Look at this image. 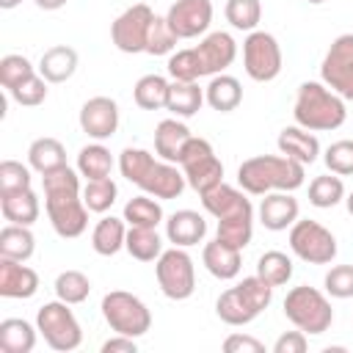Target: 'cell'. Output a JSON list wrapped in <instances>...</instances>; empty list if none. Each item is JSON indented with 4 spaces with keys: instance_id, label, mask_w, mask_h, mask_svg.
I'll return each mask as SVG.
<instances>
[{
    "instance_id": "6da1fadb",
    "label": "cell",
    "mask_w": 353,
    "mask_h": 353,
    "mask_svg": "<svg viewBox=\"0 0 353 353\" xmlns=\"http://www.w3.org/2000/svg\"><path fill=\"white\" fill-rule=\"evenodd\" d=\"M44 188V210L58 237L74 240L88 229V207L80 190V171L63 165L52 174L41 176Z\"/></svg>"
},
{
    "instance_id": "7a4b0ae2",
    "label": "cell",
    "mask_w": 353,
    "mask_h": 353,
    "mask_svg": "<svg viewBox=\"0 0 353 353\" xmlns=\"http://www.w3.org/2000/svg\"><path fill=\"white\" fill-rule=\"evenodd\" d=\"M306 179V165L279 154H254L240 163L237 185L251 196H265L273 190H298Z\"/></svg>"
},
{
    "instance_id": "3957f363",
    "label": "cell",
    "mask_w": 353,
    "mask_h": 353,
    "mask_svg": "<svg viewBox=\"0 0 353 353\" xmlns=\"http://www.w3.org/2000/svg\"><path fill=\"white\" fill-rule=\"evenodd\" d=\"M292 116H295V124H301L303 130L331 132L345 124L347 108H345V99L336 91H331L325 83L306 80L298 85Z\"/></svg>"
},
{
    "instance_id": "277c9868",
    "label": "cell",
    "mask_w": 353,
    "mask_h": 353,
    "mask_svg": "<svg viewBox=\"0 0 353 353\" xmlns=\"http://www.w3.org/2000/svg\"><path fill=\"white\" fill-rule=\"evenodd\" d=\"M284 317L303 334H325L334 323V309L325 292L309 284H298L284 298Z\"/></svg>"
},
{
    "instance_id": "5b68a950",
    "label": "cell",
    "mask_w": 353,
    "mask_h": 353,
    "mask_svg": "<svg viewBox=\"0 0 353 353\" xmlns=\"http://www.w3.org/2000/svg\"><path fill=\"white\" fill-rule=\"evenodd\" d=\"M36 328L44 336V342L58 350V353H69L77 350L83 342V328L74 317V312L69 309L66 301H50L44 306H39L36 312Z\"/></svg>"
},
{
    "instance_id": "8992f818",
    "label": "cell",
    "mask_w": 353,
    "mask_h": 353,
    "mask_svg": "<svg viewBox=\"0 0 353 353\" xmlns=\"http://www.w3.org/2000/svg\"><path fill=\"white\" fill-rule=\"evenodd\" d=\"M188 179V185L201 196L207 193L210 188L221 185L223 182V163L218 160L212 143L207 138H190L179 154V163H176Z\"/></svg>"
},
{
    "instance_id": "52a82bcc",
    "label": "cell",
    "mask_w": 353,
    "mask_h": 353,
    "mask_svg": "<svg viewBox=\"0 0 353 353\" xmlns=\"http://www.w3.org/2000/svg\"><path fill=\"white\" fill-rule=\"evenodd\" d=\"M102 317L116 334H124V336H132V339L143 336L152 328L149 306L138 295L124 292V290H113L102 298Z\"/></svg>"
},
{
    "instance_id": "ba28073f",
    "label": "cell",
    "mask_w": 353,
    "mask_h": 353,
    "mask_svg": "<svg viewBox=\"0 0 353 353\" xmlns=\"http://www.w3.org/2000/svg\"><path fill=\"white\" fill-rule=\"evenodd\" d=\"M154 276H157L160 292L165 298H171V301H188L193 295V290H196V268H193V259L179 245L163 251L154 259Z\"/></svg>"
},
{
    "instance_id": "9c48e42d",
    "label": "cell",
    "mask_w": 353,
    "mask_h": 353,
    "mask_svg": "<svg viewBox=\"0 0 353 353\" xmlns=\"http://www.w3.org/2000/svg\"><path fill=\"white\" fill-rule=\"evenodd\" d=\"M290 248L298 259L309 265H328L336 256V237L312 218H298L290 226Z\"/></svg>"
},
{
    "instance_id": "30bf717a",
    "label": "cell",
    "mask_w": 353,
    "mask_h": 353,
    "mask_svg": "<svg viewBox=\"0 0 353 353\" xmlns=\"http://www.w3.org/2000/svg\"><path fill=\"white\" fill-rule=\"evenodd\" d=\"M281 47L273 33L268 30H251L243 41V66L245 74L256 83H270L281 72Z\"/></svg>"
},
{
    "instance_id": "8fae6325",
    "label": "cell",
    "mask_w": 353,
    "mask_h": 353,
    "mask_svg": "<svg viewBox=\"0 0 353 353\" xmlns=\"http://www.w3.org/2000/svg\"><path fill=\"white\" fill-rule=\"evenodd\" d=\"M320 77L342 99H353V33H342L331 41L320 63Z\"/></svg>"
},
{
    "instance_id": "7c38bea8",
    "label": "cell",
    "mask_w": 353,
    "mask_h": 353,
    "mask_svg": "<svg viewBox=\"0 0 353 353\" xmlns=\"http://www.w3.org/2000/svg\"><path fill=\"white\" fill-rule=\"evenodd\" d=\"M152 19H154V11L146 3H135V6L124 8L110 25V41L116 44V50H121L127 55L143 52Z\"/></svg>"
},
{
    "instance_id": "4fadbf2b",
    "label": "cell",
    "mask_w": 353,
    "mask_h": 353,
    "mask_svg": "<svg viewBox=\"0 0 353 353\" xmlns=\"http://www.w3.org/2000/svg\"><path fill=\"white\" fill-rule=\"evenodd\" d=\"M165 19L179 39H196L207 33L212 22V0H176Z\"/></svg>"
},
{
    "instance_id": "5bb4252c",
    "label": "cell",
    "mask_w": 353,
    "mask_h": 353,
    "mask_svg": "<svg viewBox=\"0 0 353 353\" xmlns=\"http://www.w3.org/2000/svg\"><path fill=\"white\" fill-rule=\"evenodd\" d=\"M80 130L94 141H108L119 130V105L110 97H91L80 108Z\"/></svg>"
},
{
    "instance_id": "9a60e30c",
    "label": "cell",
    "mask_w": 353,
    "mask_h": 353,
    "mask_svg": "<svg viewBox=\"0 0 353 353\" xmlns=\"http://www.w3.org/2000/svg\"><path fill=\"white\" fill-rule=\"evenodd\" d=\"M193 50L199 55V63H201V74L204 77H215V74L226 72L234 63V58H237V41L226 30L207 33Z\"/></svg>"
},
{
    "instance_id": "2e32d148",
    "label": "cell",
    "mask_w": 353,
    "mask_h": 353,
    "mask_svg": "<svg viewBox=\"0 0 353 353\" xmlns=\"http://www.w3.org/2000/svg\"><path fill=\"white\" fill-rule=\"evenodd\" d=\"M201 204H204V210H207L215 221L254 212L251 201L245 199V190H243V188H234V185H226V182H221V185L210 188L207 193H201Z\"/></svg>"
},
{
    "instance_id": "e0dca14e",
    "label": "cell",
    "mask_w": 353,
    "mask_h": 353,
    "mask_svg": "<svg viewBox=\"0 0 353 353\" xmlns=\"http://www.w3.org/2000/svg\"><path fill=\"white\" fill-rule=\"evenodd\" d=\"M188 179L182 174V168L176 163H168V160H154V165L149 168V174L143 176V182L138 185L143 193L165 201V199H176L182 196Z\"/></svg>"
},
{
    "instance_id": "ac0fdd59",
    "label": "cell",
    "mask_w": 353,
    "mask_h": 353,
    "mask_svg": "<svg viewBox=\"0 0 353 353\" xmlns=\"http://www.w3.org/2000/svg\"><path fill=\"white\" fill-rule=\"evenodd\" d=\"M298 199L290 190H273L265 193L262 204H259V223L270 232H284L298 221Z\"/></svg>"
},
{
    "instance_id": "d6986e66",
    "label": "cell",
    "mask_w": 353,
    "mask_h": 353,
    "mask_svg": "<svg viewBox=\"0 0 353 353\" xmlns=\"http://www.w3.org/2000/svg\"><path fill=\"white\" fill-rule=\"evenodd\" d=\"M39 290V273L25 262L0 256V295L3 298H33Z\"/></svg>"
},
{
    "instance_id": "ffe728a7",
    "label": "cell",
    "mask_w": 353,
    "mask_h": 353,
    "mask_svg": "<svg viewBox=\"0 0 353 353\" xmlns=\"http://www.w3.org/2000/svg\"><path fill=\"white\" fill-rule=\"evenodd\" d=\"M165 237H168V243L179 245V248L199 245L207 237V221L196 210H176L165 221Z\"/></svg>"
},
{
    "instance_id": "44dd1931",
    "label": "cell",
    "mask_w": 353,
    "mask_h": 353,
    "mask_svg": "<svg viewBox=\"0 0 353 353\" xmlns=\"http://www.w3.org/2000/svg\"><path fill=\"white\" fill-rule=\"evenodd\" d=\"M276 146H279V152H281L284 157H290V160H295V163H301V165H312V163L317 160V154H320V141H317V135H314L312 130H303L301 124L284 127V130L279 132Z\"/></svg>"
},
{
    "instance_id": "7402d4cb",
    "label": "cell",
    "mask_w": 353,
    "mask_h": 353,
    "mask_svg": "<svg viewBox=\"0 0 353 353\" xmlns=\"http://www.w3.org/2000/svg\"><path fill=\"white\" fill-rule=\"evenodd\" d=\"M201 262H204L207 273L215 276V279H221V281L234 279V276L240 273V268H243L240 248H234V245H229V243H223V240H218V237L204 245Z\"/></svg>"
},
{
    "instance_id": "603a6c76",
    "label": "cell",
    "mask_w": 353,
    "mask_h": 353,
    "mask_svg": "<svg viewBox=\"0 0 353 353\" xmlns=\"http://www.w3.org/2000/svg\"><path fill=\"white\" fill-rule=\"evenodd\" d=\"M193 138V132L188 130L185 121H179L176 116L171 119H163L157 127H154V152L160 160H168V163H179V154L185 149V143Z\"/></svg>"
},
{
    "instance_id": "cb8c5ba5",
    "label": "cell",
    "mask_w": 353,
    "mask_h": 353,
    "mask_svg": "<svg viewBox=\"0 0 353 353\" xmlns=\"http://www.w3.org/2000/svg\"><path fill=\"white\" fill-rule=\"evenodd\" d=\"M77 50L69 47V44H55L50 50L41 52L39 58V74L47 80V83H66L74 72H77Z\"/></svg>"
},
{
    "instance_id": "d4e9b609",
    "label": "cell",
    "mask_w": 353,
    "mask_h": 353,
    "mask_svg": "<svg viewBox=\"0 0 353 353\" xmlns=\"http://www.w3.org/2000/svg\"><path fill=\"white\" fill-rule=\"evenodd\" d=\"M0 212L8 223H19V226H30L39 221L41 204L33 188L17 190V193H0Z\"/></svg>"
},
{
    "instance_id": "484cf974",
    "label": "cell",
    "mask_w": 353,
    "mask_h": 353,
    "mask_svg": "<svg viewBox=\"0 0 353 353\" xmlns=\"http://www.w3.org/2000/svg\"><path fill=\"white\" fill-rule=\"evenodd\" d=\"M204 99H207V105H210L212 110H218V113H232V110H237L240 102H243V85H240L237 77L221 72V74H215V77L207 83Z\"/></svg>"
},
{
    "instance_id": "4316f807",
    "label": "cell",
    "mask_w": 353,
    "mask_h": 353,
    "mask_svg": "<svg viewBox=\"0 0 353 353\" xmlns=\"http://www.w3.org/2000/svg\"><path fill=\"white\" fill-rule=\"evenodd\" d=\"M204 88H199L196 83H182V80H171L168 85V99H165V110L176 119H190L201 110L204 105Z\"/></svg>"
},
{
    "instance_id": "83f0119b",
    "label": "cell",
    "mask_w": 353,
    "mask_h": 353,
    "mask_svg": "<svg viewBox=\"0 0 353 353\" xmlns=\"http://www.w3.org/2000/svg\"><path fill=\"white\" fill-rule=\"evenodd\" d=\"M28 165L36 171V174H52L58 168L66 165V149L58 138H36L30 146H28Z\"/></svg>"
},
{
    "instance_id": "f1b7e54d",
    "label": "cell",
    "mask_w": 353,
    "mask_h": 353,
    "mask_svg": "<svg viewBox=\"0 0 353 353\" xmlns=\"http://www.w3.org/2000/svg\"><path fill=\"white\" fill-rule=\"evenodd\" d=\"M127 221L124 218H113V215H105L97 221L94 232H91V248L99 254V256H113L124 248V240H127Z\"/></svg>"
},
{
    "instance_id": "f546056e",
    "label": "cell",
    "mask_w": 353,
    "mask_h": 353,
    "mask_svg": "<svg viewBox=\"0 0 353 353\" xmlns=\"http://www.w3.org/2000/svg\"><path fill=\"white\" fill-rule=\"evenodd\" d=\"M215 314H218L226 325H248L251 320L259 317V312L243 298V292L237 290V284L229 287V290H223V292L218 295V301H215Z\"/></svg>"
},
{
    "instance_id": "4dcf8cb0",
    "label": "cell",
    "mask_w": 353,
    "mask_h": 353,
    "mask_svg": "<svg viewBox=\"0 0 353 353\" xmlns=\"http://www.w3.org/2000/svg\"><path fill=\"white\" fill-rule=\"evenodd\" d=\"M36 331L22 317L0 320V350L3 353H30L36 347Z\"/></svg>"
},
{
    "instance_id": "1f68e13d",
    "label": "cell",
    "mask_w": 353,
    "mask_h": 353,
    "mask_svg": "<svg viewBox=\"0 0 353 353\" xmlns=\"http://www.w3.org/2000/svg\"><path fill=\"white\" fill-rule=\"evenodd\" d=\"M36 251V237L30 232V226H19V223H6L0 229V256L6 259H17V262H28Z\"/></svg>"
},
{
    "instance_id": "d6a6232c",
    "label": "cell",
    "mask_w": 353,
    "mask_h": 353,
    "mask_svg": "<svg viewBox=\"0 0 353 353\" xmlns=\"http://www.w3.org/2000/svg\"><path fill=\"white\" fill-rule=\"evenodd\" d=\"M77 171L80 176L88 182V179H105L110 176L113 171V154L108 146H102V141L97 143H88L77 152Z\"/></svg>"
},
{
    "instance_id": "836d02e7",
    "label": "cell",
    "mask_w": 353,
    "mask_h": 353,
    "mask_svg": "<svg viewBox=\"0 0 353 353\" xmlns=\"http://www.w3.org/2000/svg\"><path fill=\"white\" fill-rule=\"evenodd\" d=\"M124 248L132 259L138 262H154L160 254H163V240L157 234V229H149V226H130L127 229V240H124Z\"/></svg>"
},
{
    "instance_id": "e575fe53",
    "label": "cell",
    "mask_w": 353,
    "mask_h": 353,
    "mask_svg": "<svg viewBox=\"0 0 353 353\" xmlns=\"http://www.w3.org/2000/svg\"><path fill=\"white\" fill-rule=\"evenodd\" d=\"M345 201V182L339 174H320L309 182V204L317 210H331Z\"/></svg>"
},
{
    "instance_id": "d590c367",
    "label": "cell",
    "mask_w": 353,
    "mask_h": 353,
    "mask_svg": "<svg viewBox=\"0 0 353 353\" xmlns=\"http://www.w3.org/2000/svg\"><path fill=\"white\" fill-rule=\"evenodd\" d=\"M124 221H127L130 226H149V229H157V223L163 221L160 199H154V196H149V193L132 196V199L124 204Z\"/></svg>"
},
{
    "instance_id": "8d00e7d4",
    "label": "cell",
    "mask_w": 353,
    "mask_h": 353,
    "mask_svg": "<svg viewBox=\"0 0 353 353\" xmlns=\"http://www.w3.org/2000/svg\"><path fill=\"white\" fill-rule=\"evenodd\" d=\"M168 80L163 74H143L135 88H132V97H135V105L143 108V110H160L165 108V99H168Z\"/></svg>"
},
{
    "instance_id": "74e56055",
    "label": "cell",
    "mask_w": 353,
    "mask_h": 353,
    "mask_svg": "<svg viewBox=\"0 0 353 353\" xmlns=\"http://www.w3.org/2000/svg\"><path fill=\"white\" fill-rule=\"evenodd\" d=\"M256 276L270 287H284L292 279V259L284 251H265L256 259Z\"/></svg>"
},
{
    "instance_id": "f35d334b",
    "label": "cell",
    "mask_w": 353,
    "mask_h": 353,
    "mask_svg": "<svg viewBox=\"0 0 353 353\" xmlns=\"http://www.w3.org/2000/svg\"><path fill=\"white\" fill-rule=\"evenodd\" d=\"M52 290H55V298H61L69 306H74V303H83L88 298L91 281H88V276L83 270H63V273H58Z\"/></svg>"
},
{
    "instance_id": "ab89813d",
    "label": "cell",
    "mask_w": 353,
    "mask_h": 353,
    "mask_svg": "<svg viewBox=\"0 0 353 353\" xmlns=\"http://www.w3.org/2000/svg\"><path fill=\"white\" fill-rule=\"evenodd\" d=\"M152 165H154V154L146 152V149H141V146H127L119 154V171L132 185H141Z\"/></svg>"
},
{
    "instance_id": "60d3db41",
    "label": "cell",
    "mask_w": 353,
    "mask_h": 353,
    "mask_svg": "<svg viewBox=\"0 0 353 353\" xmlns=\"http://www.w3.org/2000/svg\"><path fill=\"white\" fill-rule=\"evenodd\" d=\"M215 237L243 251V248L251 243V237H254V212L218 221V232H215Z\"/></svg>"
},
{
    "instance_id": "b9f144b4",
    "label": "cell",
    "mask_w": 353,
    "mask_h": 353,
    "mask_svg": "<svg viewBox=\"0 0 353 353\" xmlns=\"http://www.w3.org/2000/svg\"><path fill=\"white\" fill-rule=\"evenodd\" d=\"M226 22L237 30H256V25L262 22V3L259 0H226Z\"/></svg>"
},
{
    "instance_id": "7bdbcfd3",
    "label": "cell",
    "mask_w": 353,
    "mask_h": 353,
    "mask_svg": "<svg viewBox=\"0 0 353 353\" xmlns=\"http://www.w3.org/2000/svg\"><path fill=\"white\" fill-rule=\"evenodd\" d=\"M116 196H119V188L110 176L105 179H88L85 188H83V201L91 212H108L113 204H116Z\"/></svg>"
},
{
    "instance_id": "ee69618b",
    "label": "cell",
    "mask_w": 353,
    "mask_h": 353,
    "mask_svg": "<svg viewBox=\"0 0 353 353\" xmlns=\"http://www.w3.org/2000/svg\"><path fill=\"white\" fill-rule=\"evenodd\" d=\"M176 41H179V36L171 30L168 19L154 14V19L149 25V36H146V50L143 52H149V55H171Z\"/></svg>"
},
{
    "instance_id": "f6af8a7d",
    "label": "cell",
    "mask_w": 353,
    "mask_h": 353,
    "mask_svg": "<svg viewBox=\"0 0 353 353\" xmlns=\"http://www.w3.org/2000/svg\"><path fill=\"white\" fill-rule=\"evenodd\" d=\"M165 69H168L171 80H182V83H196L199 77H204V74H201L199 55H196L193 47H190V50H176V52H171Z\"/></svg>"
},
{
    "instance_id": "bcb514c9",
    "label": "cell",
    "mask_w": 353,
    "mask_h": 353,
    "mask_svg": "<svg viewBox=\"0 0 353 353\" xmlns=\"http://www.w3.org/2000/svg\"><path fill=\"white\" fill-rule=\"evenodd\" d=\"M30 74H36V66H33L25 55L8 52V55L0 58V85H3L6 91L17 88V85H19L25 77H30Z\"/></svg>"
},
{
    "instance_id": "7dc6e473",
    "label": "cell",
    "mask_w": 353,
    "mask_h": 353,
    "mask_svg": "<svg viewBox=\"0 0 353 353\" xmlns=\"http://www.w3.org/2000/svg\"><path fill=\"white\" fill-rule=\"evenodd\" d=\"M325 168L331 174H339V176H353V141L350 138H342V141H334L325 154Z\"/></svg>"
},
{
    "instance_id": "c3c4849f",
    "label": "cell",
    "mask_w": 353,
    "mask_h": 353,
    "mask_svg": "<svg viewBox=\"0 0 353 353\" xmlns=\"http://www.w3.org/2000/svg\"><path fill=\"white\" fill-rule=\"evenodd\" d=\"M8 94H11V99H14L17 105H22V108H36V105H41V102L47 99V80L36 72V74L25 77L17 88H11Z\"/></svg>"
},
{
    "instance_id": "681fc988",
    "label": "cell",
    "mask_w": 353,
    "mask_h": 353,
    "mask_svg": "<svg viewBox=\"0 0 353 353\" xmlns=\"http://www.w3.org/2000/svg\"><path fill=\"white\" fill-rule=\"evenodd\" d=\"M30 165H22L19 160H3L0 163V193H17L30 188Z\"/></svg>"
},
{
    "instance_id": "f907efd6",
    "label": "cell",
    "mask_w": 353,
    "mask_h": 353,
    "mask_svg": "<svg viewBox=\"0 0 353 353\" xmlns=\"http://www.w3.org/2000/svg\"><path fill=\"white\" fill-rule=\"evenodd\" d=\"M325 295L331 298H353V265H334L323 279Z\"/></svg>"
},
{
    "instance_id": "816d5d0a",
    "label": "cell",
    "mask_w": 353,
    "mask_h": 353,
    "mask_svg": "<svg viewBox=\"0 0 353 353\" xmlns=\"http://www.w3.org/2000/svg\"><path fill=\"white\" fill-rule=\"evenodd\" d=\"M306 347H309V339H306V334L301 328L298 331H287L273 342V353H306Z\"/></svg>"
},
{
    "instance_id": "f5cc1de1",
    "label": "cell",
    "mask_w": 353,
    "mask_h": 353,
    "mask_svg": "<svg viewBox=\"0 0 353 353\" xmlns=\"http://www.w3.org/2000/svg\"><path fill=\"white\" fill-rule=\"evenodd\" d=\"M223 350L226 353H262L265 345L259 339L248 336V334H229L223 339Z\"/></svg>"
},
{
    "instance_id": "db71d44e",
    "label": "cell",
    "mask_w": 353,
    "mask_h": 353,
    "mask_svg": "<svg viewBox=\"0 0 353 353\" xmlns=\"http://www.w3.org/2000/svg\"><path fill=\"white\" fill-rule=\"evenodd\" d=\"M135 350H138L135 339L132 336H124V334H116V336H110V339L102 342V353H135Z\"/></svg>"
},
{
    "instance_id": "11a10c76",
    "label": "cell",
    "mask_w": 353,
    "mask_h": 353,
    "mask_svg": "<svg viewBox=\"0 0 353 353\" xmlns=\"http://www.w3.org/2000/svg\"><path fill=\"white\" fill-rule=\"evenodd\" d=\"M39 8H44V11H58V8H63L69 0H33Z\"/></svg>"
},
{
    "instance_id": "9f6ffc18",
    "label": "cell",
    "mask_w": 353,
    "mask_h": 353,
    "mask_svg": "<svg viewBox=\"0 0 353 353\" xmlns=\"http://www.w3.org/2000/svg\"><path fill=\"white\" fill-rule=\"evenodd\" d=\"M19 3H22V0H0V8H6V11H8V8H17Z\"/></svg>"
},
{
    "instance_id": "6f0895ef",
    "label": "cell",
    "mask_w": 353,
    "mask_h": 353,
    "mask_svg": "<svg viewBox=\"0 0 353 353\" xmlns=\"http://www.w3.org/2000/svg\"><path fill=\"white\" fill-rule=\"evenodd\" d=\"M345 207H347V212L353 215V190H350V193L345 196Z\"/></svg>"
},
{
    "instance_id": "680465c9",
    "label": "cell",
    "mask_w": 353,
    "mask_h": 353,
    "mask_svg": "<svg viewBox=\"0 0 353 353\" xmlns=\"http://www.w3.org/2000/svg\"><path fill=\"white\" fill-rule=\"evenodd\" d=\"M306 3H312V6H320V3H325V0H306Z\"/></svg>"
}]
</instances>
